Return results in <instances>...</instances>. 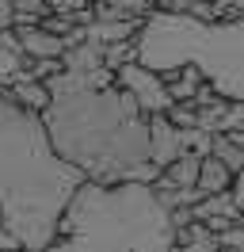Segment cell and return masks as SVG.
<instances>
[{
	"mask_svg": "<svg viewBox=\"0 0 244 252\" xmlns=\"http://www.w3.org/2000/svg\"><path fill=\"white\" fill-rule=\"evenodd\" d=\"M92 4H103V0H92Z\"/></svg>",
	"mask_w": 244,
	"mask_h": 252,
	"instance_id": "d6986e66",
	"label": "cell"
},
{
	"mask_svg": "<svg viewBox=\"0 0 244 252\" xmlns=\"http://www.w3.org/2000/svg\"><path fill=\"white\" fill-rule=\"evenodd\" d=\"M8 92H12L23 107H30V111H46V107H50V99H54V92H50L46 80H15Z\"/></svg>",
	"mask_w": 244,
	"mask_h": 252,
	"instance_id": "30bf717a",
	"label": "cell"
},
{
	"mask_svg": "<svg viewBox=\"0 0 244 252\" xmlns=\"http://www.w3.org/2000/svg\"><path fill=\"white\" fill-rule=\"evenodd\" d=\"M19 249H23L19 233H12L8 225H0V252H19Z\"/></svg>",
	"mask_w": 244,
	"mask_h": 252,
	"instance_id": "9a60e30c",
	"label": "cell"
},
{
	"mask_svg": "<svg viewBox=\"0 0 244 252\" xmlns=\"http://www.w3.org/2000/svg\"><path fill=\"white\" fill-rule=\"evenodd\" d=\"M233 199H237V206L244 210V172H237V180H233Z\"/></svg>",
	"mask_w": 244,
	"mask_h": 252,
	"instance_id": "ac0fdd59",
	"label": "cell"
},
{
	"mask_svg": "<svg viewBox=\"0 0 244 252\" xmlns=\"http://www.w3.org/2000/svg\"><path fill=\"white\" fill-rule=\"evenodd\" d=\"M198 176H202V153L183 149L180 157L160 168V180H168L172 188H198Z\"/></svg>",
	"mask_w": 244,
	"mask_h": 252,
	"instance_id": "52a82bcc",
	"label": "cell"
},
{
	"mask_svg": "<svg viewBox=\"0 0 244 252\" xmlns=\"http://www.w3.org/2000/svg\"><path fill=\"white\" fill-rule=\"evenodd\" d=\"M191 4H195V0H156L160 12H191Z\"/></svg>",
	"mask_w": 244,
	"mask_h": 252,
	"instance_id": "e0dca14e",
	"label": "cell"
},
{
	"mask_svg": "<svg viewBox=\"0 0 244 252\" xmlns=\"http://www.w3.org/2000/svg\"><path fill=\"white\" fill-rule=\"evenodd\" d=\"M65 69H73V73H92V69H99L103 65V42H95V38H84V42H76V46L65 50Z\"/></svg>",
	"mask_w": 244,
	"mask_h": 252,
	"instance_id": "9c48e42d",
	"label": "cell"
},
{
	"mask_svg": "<svg viewBox=\"0 0 244 252\" xmlns=\"http://www.w3.org/2000/svg\"><path fill=\"white\" fill-rule=\"evenodd\" d=\"M88 176L58 153L42 111H30L0 88V225L23 249H54L61 214Z\"/></svg>",
	"mask_w": 244,
	"mask_h": 252,
	"instance_id": "7a4b0ae2",
	"label": "cell"
},
{
	"mask_svg": "<svg viewBox=\"0 0 244 252\" xmlns=\"http://www.w3.org/2000/svg\"><path fill=\"white\" fill-rule=\"evenodd\" d=\"M210 153H217V157L225 160L233 172H244V145H241V142H233L225 130H221V134L214 130V149H210Z\"/></svg>",
	"mask_w": 244,
	"mask_h": 252,
	"instance_id": "8fae6325",
	"label": "cell"
},
{
	"mask_svg": "<svg viewBox=\"0 0 244 252\" xmlns=\"http://www.w3.org/2000/svg\"><path fill=\"white\" fill-rule=\"evenodd\" d=\"M126 62H137V38H122V42H111L103 46V65L119 73Z\"/></svg>",
	"mask_w": 244,
	"mask_h": 252,
	"instance_id": "7c38bea8",
	"label": "cell"
},
{
	"mask_svg": "<svg viewBox=\"0 0 244 252\" xmlns=\"http://www.w3.org/2000/svg\"><path fill=\"white\" fill-rule=\"evenodd\" d=\"M221 237V249H244V221H237V225H229Z\"/></svg>",
	"mask_w": 244,
	"mask_h": 252,
	"instance_id": "5bb4252c",
	"label": "cell"
},
{
	"mask_svg": "<svg viewBox=\"0 0 244 252\" xmlns=\"http://www.w3.org/2000/svg\"><path fill=\"white\" fill-rule=\"evenodd\" d=\"M15 16H19V12H15L12 0H0V31H4V27H15Z\"/></svg>",
	"mask_w": 244,
	"mask_h": 252,
	"instance_id": "2e32d148",
	"label": "cell"
},
{
	"mask_svg": "<svg viewBox=\"0 0 244 252\" xmlns=\"http://www.w3.org/2000/svg\"><path fill=\"white\" fill-rule=\"evenodd\" d=\"M233 180H237V172H233V168H229V164L217 157V153H206V157H202V176H198V188L206 191V195H214V191H229V188H233Z\"/></svg>",
	"mask_w": 244,
	"mask_h": 252,
	"instance_id": "ba28073f",
	"label": "cell"
},
{
	"mask_svg": "<svg viewBox=\"0 0 244 252\" xmlns=\"http://www.w3.org/2000/svg\"><path fill=\"white\" fill-rule=\"evenodd\" d=\"M54 249L69 252H160L176 249L172 210L145 180H84L61 214Z\"/></svg>",
	"mask_w": 244,
	"mask_h": 252,
	"instance_id": "3957f363",
	"label": "cell"
},
{
	"mask_svg": "<svg viewBox=\"0 0 244 252\" xmlns=\"http://www.w3.org/2000/svg\"><path fill=\"white\" fill-rule=\"evenodd\" d=\"M23 62H27V54H15V50H4V46H0V88H12V84H15Z\"/></svg>",
	"mask_w": 244,
	"mask_h": 252,
	"instance_id": "4fadbf2b",
	"label": "cell"
},
{
	"mask_svg": "<svg viewBox=\"0 0 244 252\" xmlns=\"http://www.w3.org/2000/svg\"><path fill=\"white\" fill-rule=\"evenodd\" d=\"M119 84L134 92V99L141 103L145 115H160V111H168L172 103H176V99H172V88H168V80H164V73L149 69L145 62H126L119 69Z\"/></svg>",
	"mask_w": 244,
	"mask_h": 252,
	"instance_id": "5b68a950",
	"label": "cell"
},
{
	"mask_svg": "<svg viewBox=\"0 0 244 252\" xmlns=\"http://www.w3.org/2000/svg\"><path fill=\"white\" fill-rule=\"evenodd\" d=\"M137 62L156 73L191 62L221 95L244 99V16L202 23L187 12L156 8L137 31Z\"/></svg>",
	"mask_w": 244,
	"mask_h": 252,
	"instance_id": "277c9868",
	"label": "cell"
},
{
	"mask_svg": "<svg viewBox=\"0 0 244 252\" xmlns=\"http://www.w3.org/2000/svg\"><path fill=\"white\" fill-rule=\"evenodd\" d=\"M183 153V138H180V126L168 119V111L160 115H149V157L164 168Z\"/></svg>",
	"mask_w": 244,
	"mask_h": 252,
	"instance_id": "8992f818",
	"label": "cell"
},
{
	"mask_svg": "<svg viewBox=\"0 0 244 252\" xmlns=\"http://www.w3.org/2000/svg\"><path fill=\"white\" fill-rule=\"evenodd\" d=\"M50 107L42 111L46 130L65 160H73L88 180L122 184L160 176V164L149 157V115L141 111L130 88L92 84L88 73L61 69L46 80Z\"/></svg>",
	"mask_w": 244,
	"mask_h": 252,
	"instance_id": "6da1fadb",
	"label": "cell"
}]
</instances>
